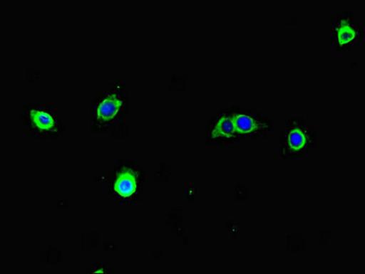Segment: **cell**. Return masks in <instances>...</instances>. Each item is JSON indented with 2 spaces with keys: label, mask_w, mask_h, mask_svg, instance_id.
Listing matches in <instances>:
<instances>
[{
  "label": "cell",
  "mask_w": 365,
  "mask_h": 274,
  "mask_svg": "<svg viewBox=\"0 0 365 274\" xmlns=\"http://www.w3.org/2000/svg\"><path fill=\"white\" fill-rule=\"evenodd\" d=\"M318 142L316 128L302 118H289L280 133L279 154L294 159L304 156Z\"/></svg>",
  "instance_id": "obj_1"
},
{
  "label": "cell",
  "mask_w": 365,
  "mask_h": 274,
  "mask_svg": "<svg viewBox=\"0 0 365 274\" xmlns=\"http://www.w3.org/2000/svg\"><path fill=\"white\" fill-rule=\"evenodd\" d=\"M242 139L235 129L230 111L221 112L209 122L206 140L213 146H225Z\"/></svg>",
  "instance_id": "obj_5"
},
{
  "label": "cell",
  "mask_w": 365,
  "mask_h": 274,
  "mask_svg": "<svg viewBox=\"0 0 365 274\" xmlns=\"http://www.w3.org/2000/svg\"><path fill=\"white\" fill-rule=\"evenodd\" d=\"M235 129L241 138H259L266 137L273 131V120L270 117L252 110L234 106L230 110Z\"/></svg>",
  "instance_id": "obj_2"
},
{
  "label": "cell",
  "mask_w": 365,
  "mask_h": 274,
  "mask_svg": "<svg viewBox=\"0 0 365 274\" xmlns=\"http://www.w3.org/2000/svg\"><path fill=\"white\" fill-rule=\"evenodd\" d=\"M24 115L27 122H30L31 130L37 132V135L51 137L61 130L59 116L51 107L38 104L30 105L28 108H24Z\"/></svg>",
  "instance_id": "obj_4"
},
{
  "label": "cell",
  "mask_w": 365,
  "mask_h": 274,
  "mask_svg": "<svg viewBox=\"0 0 365 274\" xmlns=\"http://www.w3.org/2000/svg\"><path fill=\"white\" fill-rule=\"evenodd\" d=\"M125 95L116 92L106 93L96 105V120L99 122H110L120 112L125 105Z\"/></svg>",
  "instance_id": "obj_6"
},
{
  "label": "cell",
  "mask_w": 365,
  "mask_h": 274,
  "mask_svg": "<svg viewBox=\"0 0 365 274\" xmlns=\"http://www.w3.org/2000/svg\"><path fill=\"white\" fill-rule=\"evenodd\" d=\"M115 190L123 198H128L137 190V175L133 170H124L119 174L115 184Z\"/></svg>",
  "instance_id": "obj_7"
},
{
  "label": "cell",
  "mask_w": 365,
  "mask_h": 274,
  "mask_svg": "<svg viewBox=\"0 0 365 274\" xmlns=\"http://www.w3.org/2000/svg\"><path fill=\"white\" fill-rule=\"evenodd\" d=\"M364 31L354 18L353 11L339 16L331 24V43L338 50H350L360 44Z\"/></svg>",
  "instance_id": "obj_3"
}]
</instances>
